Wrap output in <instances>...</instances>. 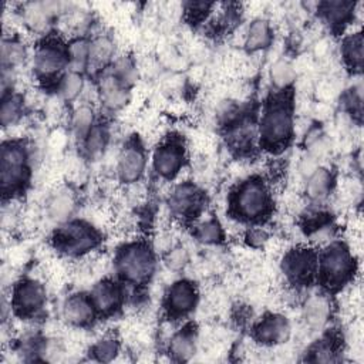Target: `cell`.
<instances>
[{
    "label": "cell",
    "mask_w": 364,
    "mask_h": 364,
    "mask_svg": "<svg viewBox=\"0 0 364 364\" xmlns=\"http://www.w3.org/2000/svg\"><path fill=\"white\" fill-rule=\"evenodd\" d=\"M294 132V108L289 91H276L263 107L257 127L260 145L272 152L289 145Z\"/></svg>",
    "instance_id": "cell-1"
},
{
    "label": "cell",
    "mask_w": 364,
    "mask_h": 364,
    "mask_svg": "<svg viewBox=\"0 0 364 364\" xmlns=\"http://www.w3.org/2000/svg\"><path fill=\"white\" fill-rule=\"evenodd\" d=\"M344 105L346 108L354 115H361V105H363V97H361V88L353 87L344 94Z\"/></svg>",
    "instance_id": "cell-39"
},
{
    "label": "cell",
    "mask_w": 364,
    "mask_h": 364,
    "mask_svg": "<svg viewBox=\"0 0 364 364\" xmlns=\"http://www.w3.org/2000/svg\"><path fill=\"white\" fill-rule=\"evenodd\" d=\"M121 354V341L114 333H105L90 348V355L94 361L109 363Z\"/></svg>",
    "instance_id": "cell-36"
},
{
    "label": "cell",
    "mask_w": 364,
    "mask_h": 364,
    "mask_svg": "<svg viewBox=\"0 0 364 364\" xmlns=\"http://www.w3.org/2000/svg\"><path fill=\"white\" fill-rule=\"evenodd\" d=\"M68 70L85 73L90 63V38L84 36H74L67 41Z\"/></svg>",
    "instance_id": "cell-32"
},
{
    "label": "cell",
    "mask_w": 364,
    "mask_h": 364,
    "mask_svg": "<svg viewBox=\"0 0 364 364\" xmlns=\"http://www.w3.org/2000/svg\"><path fill=\"white\" fill-rule=\"evenodd\" d=\"M355 256L350 246L341 240H331L318 252L317 277L327 289H341L355 274Z\"/></svg>",
    "instance_id": "cell-5"
},
{
    "label": "cell",
    "mask_w": 364,
    "mask_h": 364,
    "mask_svg": "<svg viewBox=\"0 0 364 364\" xmlns=\"http://www.w3.org/2000/svg\"><path fill=\"white\" fill-rule=\"evenodd\" d=\"M334 186L336 179L333 172L321 165L309 178L304 179V192L307 198L316 205H320L328 199L334 191Z\"/></svg>",
    "instance_id": "cell-23"
},
{
    "label": "cell",
    "mask_w": 364,
    "mask_h": 364,
    "mask_svg": "<svg viewBox=\"0 0 364 364\" xmlns=\"http://www.w3.org/2000/svg\"><path fill=\"white\" fill-rule=\"evenodd\" d=\"M31 58V51L26 41L17 34H4L0 46L1 70L17 71Z\"/></svg>",
    "instance_id": "cell-21"
},
{
    "label": "cell",
    "mask_w": 364,
    "mask_h": 364,
    "mask_svg": "<svg viewBox=\"0 0 364 364\" xmlns=\"http://www.w3.org/2000/svg\"><path fill=\"white\" fill-rule=\"evenodd\" d=\"M108 71L121 82L124 84L125 87L131 88L135 81H136V75H138V71H136V64L135 61L129 57V55H121V57H117L112 64L109 65Z\"/></svg>",
    "instance_id": "cell-37"
},
{
    "label": "cell",
    "mask_w": 364,
    "mask_h": 364,
    "mask_svg": "<svg viewBox=\"0 0 364 364\" xmlns=\"http://www.w3.org/2000/svg\"><path fill=\"white\" fill-rule=\"evenodd\" d=\"M87 82L82 73L67 70L55 84L58 97L65 102L77 101L85 91Z\"/></svg>",
    "instance_id": "cell-29"
},
{
    "label": "cell",
    "mask_w": 364,
    "mask_h": 364,
    "mask_svg": "<svg viewBox=\"0 0 364 364\" xmlns=\"http://www.w3.org/2000/svg\"><path fill=\"white\" fill-rule=\"evenodd\" d=\"M98 316H112L124 303L122 284L114 279L102 277L88 291Z\"/></svg>",
    "instance_id": "cell-17"
},
{
    "label": "cell",
    "mask_w": 364,
    "mask_h": 364,
    "mask_svg": "<svg viewBox=\"0 0 364 364\" xmlns=\"http://www.w3.org/2000/svg\"><path fill=\"white\" fill-rule=\"evenodd\" d=\"M273 41V28L269 20L257 17L252 20L245 31L243 46L250 53L263 51L270 47Z\"/></svg>",
    "instance_id": "cell-24"
},
{
    "label": "cell",
    "mask_w": 364,
    "mask_h": 364,
    "mask_svg": "<svg viewBox=\"0 0 364 364\" xmlns=\"http://www.w3.org/2000/svg\"><path fill=\"white\" fill-rule=\"evenodd\" d=\"M55 250L68 257H84L95 250L101 243L100 230L84 219H75L57 225L53 233Z\"/></svg>",
    "instance_id": "cell-7"
},
{
    "label": "cell",
    "mask_w": 364,
    "mask_h": 364,
    "mask_svg": "<svg viewBox=\"0 0 364 364\" xmlns=\"http://www.w3.org/2000/svg\"><path fill=\"white\" fill-rule=\"evenodd\" d=\"M97 115L92 108V105L82 102L74 107L70 115V129L74 135V138L81 142L84 136L90 132V129L95 125L97 122Z\"/></svg>",
    "instance_id": "cell-31"
},
{
    "label": "cell",
    "mask_w": 364,
    "mask_h": 364,
    "mask_svg": "<svg viewBox=\"0 0 364 364\" xmlns=\"http://www.w3.org/2000/svg\"><path fill=\"white\" fill-rule=\"evenodd\" d=\"M198 350V330L189 323L176 330L168 343V354L173 361L185 363L192 360Z\"/></svg>",
    "instance_id": "cell-19"
},
{
    "label": "cell",
    "mask_w": 364,
    "mask_h": 364,
    "mask_svg": "<svg viewBox=\"0 0 364 364\" xmlns=\"http://www.w3.org/2000/svg\"><path fill=\"white\" fill-rule=\"evenodd\" d=\"M30 64L37 80L55 85L68 70L67 43L58 36L48 34L41 37L31 51Z\"/></svg>",
    "instance_id": "cell-6"
},
{
    "label": "cell",
    "mask_w": 364,
    "mask_h": 364,
    "mask_svg": "<svg viewBox=\"0 0 364 364\" xmlns=\"http://www.w3.org/2000/svg\"><path fill=\"white\" fill-rule=\"evenodd\" d=\"M191 256L182 245H172L164 255V264L171 272H182L189 264Z\"/></svg>",
    "instance_id": "cell-38"
},
{
    "label": "cell",
    "mask_w": 364,
    "mask_h": 364,
    "mask_svg": "<svg viewBox=\"0 0 364 364\" xmlns=\"http://www.w3.org/2000/svg\"><path fill=\"white\" fill-rule=\"evenodd\" d=\"M47 290L36 277H21L14 282L10 293L11 311L24 320L37 318L46 309Z\"/></svg>",
    "instance_id": "cell-8"
},
{
    "label": "cell",
    "mask_w": 364,
    "mask_h": 364,
    "mask_svg": "<svg viewBox=\"0 0 364 364\" xmlns=\"http://www.w3.org/2000/svg\"><path fill=\"white\" fill-rule=\"evenodd\" d=\"M296 75L297 73L293 63L284 57L274 60L269 68V80L276 91H290Z\"/></svg>",
    "instance_id": "cell-33"
},
{
    "label": "cell",
    "mask_w": 364,
    "mask_h": 364,
    "mask_svg": "<svg viewBox=\"0 0 364 364\" xmlns=\"http://www.w3.org/2000/svg\"><path fill=\"white\" fill-rule=\"evenodd\" d=\"M24 98L16 90L1 94L0 122L3 128L16 125L24 114Z\"/></svg>",
    "instance_id": "cell-30"
},
{
    "label": "cell",
    "mask_w": 364,
    "mask_h": 364,
    "mask_svg": "<svg viewBox=\"0 0 364 364\" xmlns=\"http://www.w3.org/2000/svg\"><path fill=\"white\" fill-rule=\"evenodd\" d=\"M115 44L108 34H98L90 38V63L88 68L98 71L107 70L115 60Z\"/></svg>",
    "instance_id": "cell-25"
},
{
    "label": "cell",
    "mask_w": 364,
    "mask_h": 364,
    "mask_svg": "<svg viewBox=\"0 0 364 364\" xmlns=\"http://www.w3.org/2000/svg\"><path fill=\"white\" fill-rule=\"evenodd\" d=\"M331 311L333 306L330 297L326 293H314L306 299L301 314L306 326L313 331H318L330 321Z\"/></svg>",
    "instance_id": "cell-20"
},
{
    "label": "cell",
    "mask_w": 364,
    "mask_h": 364,
    "mask_svg": "<svg viewBox=\"0 0 364 364\" xmlns=\"http://www.w3.org/2000/svg\"><path fill=\"white\" fill-rule=\"evenodd\" d=\"M60 317L65 324L82 328L91 326L98 317V313L88 293L74 291L63 299L60 304Z\"/></svg>",
    "instance_id": "cell-15"
},
{
    "label": "cell",
    "mask_w": 364,
    "mask_h": 364,
    "mask_svg": "<svg viewBox=\"0 0 364 364\" xmlns=\"http://www.w3.org/2000/svg\"><path fill=\"white\" fill-rule=\"evenodd\" d=\"M68 10L60 1H28L23 3L20 10L21 23L34 34L48 36L51 26Z\"/></svg>",
    "instance_id": "cell-10"
},
{
    "label": "cell",
    "mask_w": 364,
    "mask_h": 364,
    "mask_svg": "<svg viewBox=\"0 0 364 364\" xmlns=\"http://www.w3.org/2000/svg\"><path fill=\"white\" fill-rule=\"evenodd\" d=\"M31 175V152L23 139H4L0 152V185L3 199H13L24 191Z\"/></svg>",
    "instance_id": "cell-2"
},
{
    "label": "cell",
    "mask_w": 364,
    "mask_h": 364,
    "mask_svg": "<svg viewBox=\"0 0 364 364\" xmlns=\"http://www.w3.org/2000/svg\"><path fill=\"white\" fill-rule=\"evenodd\" d=\"M146 152L138 139H128L117 156V176L125 185H134L141 181L146 169Z\"/></svg>",
    "instance_id": "cell-13"
},
{
    "label": "cell",
    "mask_w": 364,
    "mask_h": 364,
    "mask_svg": "<svg viewBox=\"0 0 364 364\" xmlns=\"http://www.w3.org/2000/svg\"><path fill=\"white\" fill-rule=\"evenodd\" d=\"M168 205L172 215L178 218L198 219L203 212L205 195L193 182L183 181L171 189Z\"/></svg>",
    "instance_id": "cell-14"
},
{
    "label": "cell",
    "mask_w": 364,
    "mask_h": 364,
    "mask_svg": "<svg viewBox=\"0 0 364 364\" xmlns=\"http://www.w3.org/2000/svg\"><path fill=\"white\" fill-rule=\"evenodd\" d=\"M111 129L109 125L101 121H97L95 125L90 129V132L80 142L82 154L88 159H98L104 155L105 149L109 145Z\"/></svg>",
    "instance_id": "cell-26"
},
{
    "label": "cell",
    "mask_w": 364,
    "mask_h": 364,
    "mask_svg": "<svg viewBox=\"0 0 364 364\" xmlns=\"http://www.w3.org/2000/svg\"><path fill=\"white\" fill-rule=\"evenodd\" d=\"M131 88L121 84L109 71L108 68L101 73L97 85V97L101 105L111 112L119 111L124 108L129 101Z\"/></svg>",
    "instance_id": "cell-18"
},
{
    "label": "cell",
    "mask_w": 364,
    "mask_h": 364,
    "mask_svg": "<svg viewBox=\"0 0 364 364\" xmlns=\"http://www.w3.org/2000/svg\"><path fill=\"white\" fill-rule=\"evenodd\" d=\"M77 198L68 188H60L50 195L46 203V213L57 225L65 223L74 218Z\"/></svg>",
    "instance_id": "cell-22"
},
{
    "label": "cell",
    "mask_w": 364,
    "mask_h": 364,
    "mask_svg": "<svg viewBox=\"0 0 364 364\" xmlns=\"http://www.w3.org/2000/svg\"><path fill=\"white\" fill-rule=\"evenodd\" d=\"M318 252L311 246L299 245L284 252L280 270L293 286H309L317 277Z\"/></svg>",
    "instance_id": "cell-9"
},
{
    "label": "cell",
    "mask_w": 364,
    "mask_h": 364,
    "mask_svg": "<svg viewBox=\"0 0 364 364\" xmlns=\"http://www.w3.org/2000/svg\"><path fill=\"white\" fill-rule=\"evenodd\" d=\"M193 237L206 246H215L223 242L225 229L216 216H205L195 222Z\"/></svg>",
    "instance_id": "cell-28"
},
{
    "label": "cell",
    "mask_w": 364,
    "mask_h": 364,
    "mask_svg": "<svg viewBox=\"0 0 364 364\" xmlns=\"http://www.w3.org/2000/svg\"><path fill=\"white\" fill-rule=\"evenodd\" d=\"M199 303L198 286L189 279L172 282L164 294V309L169 318H183L189 316Z\"/></svg>",
    "instance_id": "cell-12"
},
{
    "label": "cell",
    "mask_w": 364,
    "mask_h": 364,
    "mask_svg": "<svg viewBox=\"0 0 364 364\" xmlns=\"http://www.w3.org/2000/svg\"><path fill=\"white\" fill-rule=\"evenodd\" d=\"M290 321L280 313H266L253 324L252 328L255 341L264 347L280 346L290 338Z\"/></svg>",
    "instance_id": "cell-16"
},
{
    "label": "cell",
    "mask_w": 364,
    "mask_h": 364,
    "mask_svg": "<svg viewBox=\"0 0 364 364\" xmlns=\"http://www.w3.org/2000/svg\"><path fill=\"white\" fill-rule=\"evenodd\" d=\"M340 346L338 340L333 334H327L317 340L307 351L306 360L313 363H334L338 361Z\"/></svg>",
    "instance_id": "cell-35"
},
{
    "label": "cell",
    "mask_w": 364,
    "mask_h": 364,
    "mask_svg": "<svg viewBox=\"0 0 364 364\" xmlns=\"http://www.w3.org/2000/svg\"><path fill=\"white\" fill-rule=\"evenodd\" d=\"M341 57L344 64L353 70V73H360L363 68V36L361 31H353L343 38L341 43Z\"/></svg>",
    "instance_id": "cell-34"
},
{
    "label": "cell",
    "mask_w": 364,
    "mask_h": 364,
    "mask_svg": "<svg viewBox=\"0 0 364 364\" xmlns=\"http://www.w3.org/2000/svg\"><path fill=\"white\" fill-rule=\"evenodd\" d=\"M318 10L324 20L333 27V28H343L346 24L354 18V10L355 4L351 1H324L318 4Z\"/></svg>",
    "instance_id": "cell-27"
},
{
    "label": "cell",
    "mask_w": 364,
    "mask_h": 364,
    "mask_svg": "<svg viewBox=\"0 0 364 364\" xmlns=\"http://www.w3.org/2000/svg\"><path fill=\"white\" fill-rule=\"evenodd\" d=\"M230 210L242 222L259 223L273 209V196L269 185L260 176H249L237 183L230 193Z\"/></svg>",
    "instance_id": "cell-3"
},
{
    "label": "cell",
    "mask_w": 364,
    "mask_h": 364,
    "mask_svg": "<svg viewBox=\"0 0 364 364\" xmlns=\"http://www.w3.org/2000/svg\"><path fill=\"white\" fill-rule=\"evenodd\" d=\"M186 162V149L182 141L168 138L162 141L151 155L154 173L165 181H172L179 175Z\"/></svg>",
    "instance_id": "cell-11"
},
{
    "label": "cell",
    "mask_w": 364,
    "mask_h": 364,
    "mask_svg": "<svg viewBox=\"0 0 364 364\" xmlns=\"http://www.w3.org/2000/svg\"><path fill=\"white\" fill-rule=\"evenodd\" d=\"M114 267L124 284H146L156 269L155 250L146 240H129L117 250Z\"/></svg>",
    "instance_id": "cell-4"
}]
</instances>
